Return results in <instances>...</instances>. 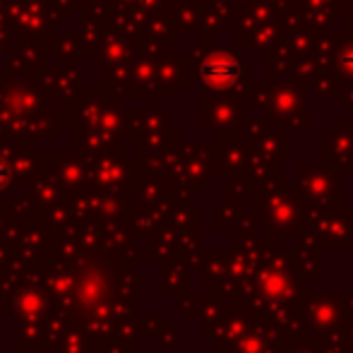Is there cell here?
Wrapping results in <instances>:
<instances>
[{
	"mask_svg": "<svg viewBox=\"0 0 353 353\" xmlns=\"http://www.w3.org/2000/svg\"><path fill=\"white\" fill-rule=\"evenodd\" d=\"M202 77L212 84H228L238 77V65H236V61H231V58L216 56L202 68Z\"/></svg>",
	"mask_w": 353,
	"mask_h": 353,
	"instance_id": "6da1fadb",
	"label": "cell"
},
{
	"mask_svg": "<svg viewBox=\"0 0 353 353\" xmlns=\"http://www.w3.org/2000/svg\"><path fill=\"white\" fill-rule=\"evenodd\" d=\"M5 176H8V171H5V166L0 163V183H5Z\"/></svg>",
	"mask_w": 353,
	"mask_h": 353,
	"instance_id": "7a4b0ae2",
	"label": "cell"
}]
</instances>
